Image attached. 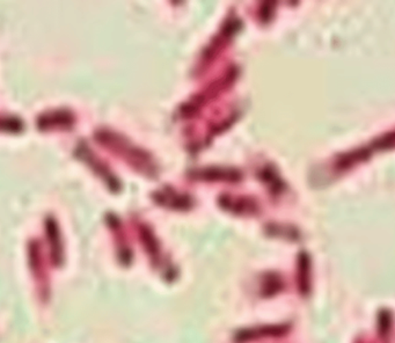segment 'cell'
<instances>
[{
    "label": "cell",
    "mask_w": 395,
    "mask_h": 343,
    "mask_svg": "<svg viewBox=\"0 0 395 343\" xmlns=\"http://www.w3.org/2000/svg\"><path fill=\"white\" fill-rule=\"evenodd\" d=\"M38 128L41 130L55 129L63 128L72 124V118L65 111H52L45 114L38 118Z\"/></svg>",
    "instance_id": "obj_1"
},
{
    "label": "cell",
    "mask_w": 395,
    "mask_h": 343,
    "mask_svg": "<svg viewBox=\"0 0 395 343\" xmlns=\"http://www.w3.org/2000/svg\"><path fill=\"white\" fill-rule=\"evenodd\" d=\"M45 228H47V234H48L49 243H50V247H52V260H54V263L59 265L62 262V244H60V239H59L58 230H57L55 221H52V218H49L47 221Z\"/></svg>",
    "instance_id": "obj_2"
},
{
    "label": "cell",
    "mask_w": 395,
    "mask_h": 343,
    "mask_svg": "<svg viewBox=\"0 0 395 343\" xmlns=\"http://www.w3.org/2000/svg\"><path fill=\"white\" fill-rule=\"evenodd\" d=\"M23 128V123L20 122V120L13 118H0V130H5V131H20Z\"/></svg>",
    "instance_id": "obj_3"
}]
</instances>
